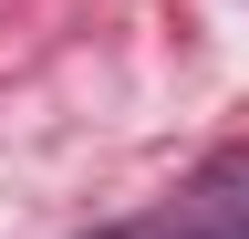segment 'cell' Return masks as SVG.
<instances>
[{"label": "cell", "instance_id": "1", "mask_svg": "<svg viewBox=\"0 0 249 239\" xmlns=\"http://www.w3.org/2000/svg\"><path fill=\"white\" fill-rule=\"evenodd\" d=\"M187 198H197V219H208V229H239V219H249V146H229V156H218ZM166 229H177V219H166Z\"/></svg>", "mask_w": 249, "mask_h": 239}]
</instances>
